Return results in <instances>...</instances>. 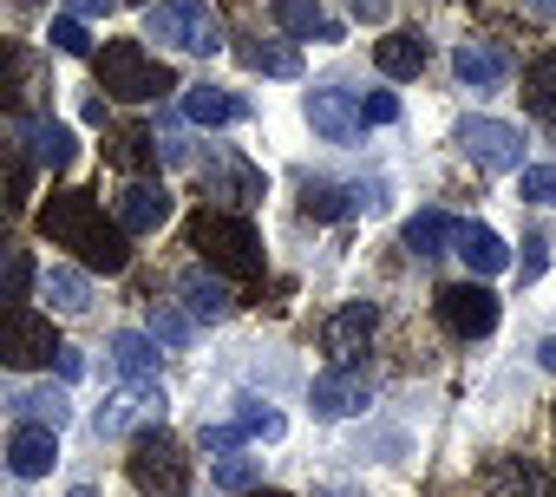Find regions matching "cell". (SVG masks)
I'll return each instance as SVG.
<instances>
[{"mask_svg": "<svg viewBox=\"0 0 556 497\" xmlns=\"http://www.w3.org/2000/svg\"><path fill=\"white\" fill-rule=\"evenodd\" d=\"M367 399H374L367 373L334 367V373H321V380H315V412H321V419H354V412H367Z\"/></svg>", "mask_w": 556, "mask_h": 497, "instance_id": "cell-14", "label": "cell"}, {"mask_svg": "<svg viewBox=\"0 0 556 497\" xmlns=\"http://www.w3.org/2000/svg\"><path fill=\"white\" fill-rule=\"evenodd\" d=\"M255 477H262V458H223L216 464V490H229V497H249Z\"/></svg>", "mask_w": 556, "mask_h": 497, "instance_id": "cell-33", "label": "cell"}, {"mask_svg": "<svg viewBox=\"0 0 556 497\" xmlns=\"http://www.w3.org/2000/svg\"><path fill=\"white\" fill-rule=\"evenodd\" d=\"M517 196L523 203H556V164H523L517 170Z\"/></svg>", "mask_w": 556, "mask_h": 497, "instance_id": "cell-35", "label": "cell"}, {"mask_svg": "<svg viewBox=\"0 0 556 497\" xmlns=\"http://www.w3.org/2000/svg\"><path fill=\"white\" fill-rule=\"evenodd\" d=\"M144 157H157L151 131H118V138H112V164H118V170H138Z\"/></svg>", "mask_w": 556, "mask_h": 497, "instance_id": "cell-36", "label": "cell"}, {"mask_svg": "<svg viewBox=\"0 0 556 497\" xmlns=\"http://www.w3.org/2000/svg\"><path fill=\"white\" fill-rule=\"evenodd\" d=\"M151 341H164V347H190V315L170 308V302H151Z\"/></svg>", "mask_w": 556, "mask_h": 497, "instance_id": "cell-32", "label": "cell"}, {"mask_svg": "<svg viewBox=\"0 0 556 497\" xmlns=\"http://www.w3.org/2000/svg\"><path fill=\"white\" fill-rule=\"evenodd\" d=\"M536 360H543V367H549V373H556V334H549V341H543V347H536Z\"/></svg>", "mask_w": 556, "mask_h": 497, "instance_id": "cell-46", "label": "cell"}, {"mask_svg": "<svg viewBox=\"0 0 556 497\" xmlns=\"http://www.w3.org/2000/svg\"><path fill=\"white\" fill-rule=\"evenodd\" d=\"M268 14H275V27L295 34V40H315V47H334L341 40V21L321 14V0H268Z\"/></svg>", "mask_w": 556, "mask_h": 497, "instance_id": "cell-15", "label": "cell"}, {"mask_svg": "<svg viewBox=\"0 0 556 497\" xmlns=\"http://www.w3.org/2000/svg\"><path fill=\"white\" fill-rule=\"evenodd\" d=\"M361 118L393 125V118H400V99H393V92H367V99H361Z\"/></svg>", "mask_w": 556, "mask_h": 497, "instance_id": "cell-39", "label": "cell"}, {"mask_svg": "<svg viewBox=\"0 0 556 497\" xmlns=\"http://www.w3.org/2000/svg\"><path fill=\"white\" fill-rule=\"evenodd\" d=\"M34 282H40V276H34V256H27L14 235H0V302H21Z\"/></svg>", "mask_w": 556, "mask_h": 497, "instance_id": "cell-28", "label": "cell"}, {"mask_svg": "<svg viewBox=\"0 0 556 497\" xmlns=\"http://www.w3.org/2000/svg\"><path fill=\"white\" fill-rule=\"evenodd\" d=\"M112 360H118V373L131 380L138 406H164V386H157V341H151V334H112Z\"/></svg>", "mask_w": 556, "mask_h": 497, "instance_id": "cell-9", "label": "cell"}, {"mask_svg": "<svg viewBox=\"0 0 556 497\" xmlns=\"http://www.w3.org/2000/svg\"><path fill=\"white\" fill-rule=\"evenodd\" d=\"M53 47H60V53H73V60H86V53H92V34H86V21L60 14V21H53Z\"/></svg>", "mask_w": 556, "mask_h": 497, "instance_id": "cell-37", "label": "cell"}, {"mask_svg": "<svg viewBox=\"0 0 556 497\" xmlns=\"http://www.w3.org/2000/svg\"><path fill=\"white\" fill-rule=\"evenodd\" d=\"M374 328H380V308H374V302H348L341 315L321 321V347H328L334 360H354V354L374 341Z\"/></svg>", "mask_w": 556, "mask_h": 497, "instance_id": "cell-13", "label": "cell"}, {"mask_svg": "<svg viewBox=\"0 0 556 497\" xmlns=\"http://www.w3.org/2000/svg\"><path fill=\"white\" fill-rule=\"evenodd\" d=\"M249 497H289V490H249Z\"/></svg>", "mask_w": 556, "mask_h": 497, "instance_id": "cell-48", "label": "cell"}, {"mask_svg": "<svg viewBox=\"0 0 556 497\" xmlns=\"http://www.w3.org/2000/svg\"><path fill=\"white\" fill-rule=\"evenodd\" d=\"M458 256L471 276H497V269H510V242L491 222H458Z\"/></svg>", "mask_w": 556, "mask_h": 497, "instance_id": "cell-18", "label": "cell"}, {"mask_svg": "<svg viewBox=\"0 0 556 497\" xmlns=\"http://www.w3.org/2000/svg\"><path fill=\"white\" fill-rule=\"evenodd\" d=\"M8 190H14V196L27 190V164H8Z\"/></svg>", "mask_w": 556, "mask_h": 497, "instance_id": "cell-45", "label": "cell"}, {"mask_svg": "<svg viewBox=\"0 0 556 497\" xmlns=\"http://www.w3.org/2000/svg\"><path fill=\"white\" fill-rule=\"evenodd\" d=\"M112 216H118V229H125V235H151V229L170 216V190H164V183H144V177H131V183L118 190Z\"/></svg>", "mask_w": 556, "mask_h": 497, "instance_id": "cell-11", "label": "cell"}, {"mask_svg": "<svg viewBox=\"0 0 556 497\" xmlns=\"http://www.w3.org/2000/svg\"><path fill=\"white\" fill-rule=\"evenodd\" d=\"M21 144H27V157L47 164V170H66V164L79 157V144H73V131H66L60 118H21Z\"/></svg>", "mask_w": 556, "mask_h": 497, "instance_id": "cell-17", "label": "cell"}, {"mask_svg": "<svg viewBox=\"0 0 556 497\" xmlns=\"http://www.w3.org/2000/svg\"><path fill=\"white\" fill-rule=\"evenodd\" d=\"M452 73H458L465 86H497L510 66H504V53H497V47H484V40H465V47L452 53Z\"/></svg>", "mask_w": 556, "mask_h": 497, "instance_id": "cell-24", "label": "cell"}, {"mask_svg": "<svg viewBox=\"0 0 556 497\" xmlns=\"http://www.w3.org/2000/svg\"><path fill=\"white\" fill-rule=\"evenodd\" d=\"M190 248L216 276H262V235L236 209H197L190 216Z\"/></svg>", "mask_w": 556, "mask_h": 497, "instance_id": "cell-2", "label": "cell"}, {"mask_svg": "<svg viewBox=\"0 0 556 497\" xmlns=\"http://www.w3.org/2000/svg\"><path fill=\"white\" fill-rule=\"evenodd\" d=\"M60 354V341H53V321L47 315H34V308H21V302H0V367H47Z\"/></svg>", "mask_w": 556, "mask_h": 497, "instance_id": "cell-6", "label": "cell"}, {"mask_svg": "<svg viewBox=\"0 0 556 497\" xmlns=\"http://www.w3.org/2000/svg\"><path fill=\"white\" fill-rule=\"evenodd\" d=\"M27 8H40V0H27Z\"/></svg>", "mask_w": 556, "mask_h": 497, "instance_id": "cell-49", "label": "cell"}, {"mask_svg": "<svg viewBox=\"0 0 556 497\" xmlns=\"http://www.w3.org/2000/svg\"><path fill=\"white\" fill-rule=\"evenodd\" d=\"M439 321H445L458 341H478V334L497 328V295H491L484 282H452V289H439Z\"/></svg>", "mask_w": 556, "mask_h": 497, "instance_id": "cell-8", "label": "cell"}, {"mask_svg": "<svg viewBox=\"0 0 556 497\" xmlns=\"http://www.w3.org/2000/svg\"><path fill=\"white\" fill-rule=\"evenodd\" d=\"M308 118H315V131L328 138V144H348V138H361V99L348 92V86H321L315 99H308Z\"/></svg>", "mask_w": 556, "mask_h": 497, "instance_id": "cell-12", "label": "cell"}, {"mask_svg": "<svg viewBox=\"0 0 556 497\" xmlns=\"http://www.w3.org/2000/svg\"><path fill=\"white\" fill-rule=\"evenodd\" d=\"M354 21H387V0H354Z\"/></svg>", "mask_w": 556, "mask_h": 497, "instance_id": "cell-44", "label": "cell"}, {"mask_svg": "<svg viewBox=\"0 0 556 497\" xmlns=\"http://www.w3.org/2000/svg\"><path fill=\"white\" fill-rule=\"evenodd\" d=\"M125 471H131V484H138L144 497H184V490H190L184 438H177V432H164V425H151V432H138V438H131Z\"/></svg>", "mask_w": 556, "mask_h": 497, "instance_id": "cell-4", "label": "cell"}, {"mask_svg": "<svg viewBox=\"0 0 556 497\" xmlns=\"http://www.w3.org/2000/svg\"><path fill=\"white\" fill-rule=\"evenodd\" d=\"M236 60H242L249 73H268V79H295V73H302V53L282 47V40H242Z\"/></svg>", "mask_w": 556, "mask_h": 497, "instance_id": "cell-20", "label": "cell"}, {"mask_svg": "<svg viewBox=\"0 0 556 497\" xmlns=\"http://www.w3.org/2000/svg\"><path fill=\"white\" fill-rule=\"evenodd\" d=\"M530 14H543V21H556V0H523Z\"/></svg>", "mask_w": 556, "mask_h": 497, "instance_id": "cell-47", "label": "cell"}, {"mask_svg": "<svg viewBox=\"0 0 556 497\" xmlns=\"http://www.w3.org/2000/svg\"><path fill=\"white\" fill-rule=\"evenodd\" d=\"M14 406H21L34 425H53V432L66 425V393H60V386H34V393H21Z\"/></svg>", "mask_w": 556, "mask_h": 497, "instance_id": "cell-30", "label": "cell"}, {"mask_svg": "<svg viewBox=\"0 0 556 497\" xmlns=\"http://www.w3.org/2000/svg\"><path fill=\"white\" fill-rule=\"evenodd\" d=\"M242 438H249L242 425H203V451H236Z\"/></svg>", "mask_w": 556, "mask_h": 497, "instance_id": "cell-40", "label": "cell"}, {"mask_svg": "<svg viewBox=\"0 0 556 497\" xmlns=\"http://www.w3.org/2000/svg\"><path fill=\"white\" fill-rule=\"evenodd\" d=\"M184 118H190V125H236V118H242V99L223 92V86H190V92H184Z\"/></svg>", "mask_w": 556, "mask_h": 497, "instance_id": "cell-21", "label": "cell"}, {"mask_svg": "<svg viewBox=\"0 0 556 497\" xmlns=\"http://www.w3.org/2000/svg\"><path fill=\"white\" fill-rule=\"evenodd\" d=\"M458 144H465V157H478L484 170H523V131L504 125V118H465V125H458Z\"/></svg>", "mask_w": 556, "mask_h": 497, "instance_id": "cell-7", "label": "cell"}, {"mask_svg": "<svg viewBox=\"0 0 556 497\" xmlns=\"http://www.w3.org/2000/svg\"><path fill=\"white\" fill-rule=\"evenodd\" d=\"M53 458H60V432L53 425H14V438H8V464L21 471V477H47L53 471Z\"/></svg>", "mask_w": 556, "mask_h": 497, "instance_id": "cell-16", "label": "cell"}, {"mask_svg": "<svg viewBox=\"0 0 556 497\" xmlns=\"http://www.w3.org/2000/svg\"><path fill=\"white\" fill-rule=\"evenodd\" d=\"M302 209H308V216H348V209H354V190H341V183H315V177H308Z\"/></svg>", "mask_w": 556, "mask_h": 497, "instance_id": "cell-31", "label": "cell"}, {"mask_svg": "<svg viewBox=\"0 0 556 497\" xmlns=\"http://www.w3.org/2000/svg\"><path fill=\"white\" fill-rule=\"evenodd\" d=\"M53 367H60V380H79V373H86V360H79V347H60V354H53Z\"/></svg>", "mask_w": 556, "mask_h": 497, "instance_id": "cell-42", "label": "cell"}, {"mask_svg": "<svg viewBox=\"0 0 556 497\" xmlns=\"http://www.w3.org/2000/svg\"><path fill=\"white\" fill-rule=\"evenodd\" d=\"M112 8H118V0H66L73 21H99V14H112Z\"/></svg>", "mask_w": 556, "mask_h": 497, "instance_id": "cell-41", "label": "cell"}, {"mask_svg": "<svg viewBox=\"0 0 556 497\" xmlns=\"http://www.w3.org/2000/svg\"><path fill=\"white\" fill-rule=\"evenodd\" d=\"M144 40H164L177 53H216L223 47V21L210 14V0H151Z\"/></svg>", "mask_w": 556, "mask_h": 497, "instance_id": "cell-5", "label": "cell"}, {"mask_svg": "<svg viewBox=\"0 0 556 497\" xmlns=\"http://www.w3.org/2000/svg\"><path fill=\"white\" fill-rule=\"evenodd\" d=\"M131 412H138V399H131V393H112V399L99 406V419H92L99 438H125V432H131Z\"/></svg>", "mask_w": 556, "mask_h": 497, "instance_id": "cell-34", "label": "cell"}, {"mask_svg": "<svg viewBox=\"0 0 556 497\" xmlns=\"http://www.w3.org/2000/svg\"><path fill=\"white\" fill-rule=\"evenodd\" d=\"M236 425H242L249 438H282V412H255V406H249V412H242Z\"/></svg>", "mask_w": 556, "mask_h": 497, "instance_id": "cell-38", "label": "cell"}, {"mask_svg": "<svg viewBox=\"0 0 556 497\" xmlns=\"http://www.w3.org/2000/svg\"><path fill=\"white\" fill-rule=\"evenodd\" d=\"M549 477L530 458H491L484 464V497H543Z\"/></svg>", "mask_w": 556, "mask_h": 497, "instance_id": "cell-19", "label": "cell"}, {"mask_svg": "<svg viewBox=\"0 0 556 497\" xmlns=\"http://www.w3.org/2000/svg\"><path fill=\"white\" fill-rule=\"evenodd\" d=\"M543 263H549V256H543V242H523V263H517V269H523V282H530V276H543Z\"/></svg>", "mask_w": 556, "mask_h": 497, "instance_id": "cell-43", "label": "cell"}, {"mask_svg": "<svg viewBox=\"0 0 556 497\" xmlns=\"http://www.w3.org/2000/svg\"><path fill=\"white\" fill-rule=\"evenodd\" d=\"M203 190L210 196H223V203H236V209H249V203H262V170L255 164H242V157H229V151H216L210 164H203Z\"/></svg>", "mask_w": 556, "mask_h": 497, "instance_id": "cell-10", "label": "cell"}, {"mask_svg": "<svg viewBox=\"0 0 556 497\" xmlns=\"http://www.w3.org/2000/svg\"><path fill=\"white\" fill-rule=\"evenodd\" d=\"M445 242H458V216H445V209H419V216L406 222V248H413V256H439Z\"/></svg>", "mask_w": 556, "mask_h": 497, "instance_id": "cell-27", "label": "cell"}, {"mask_svg": "<svg viewBox=\"0 0 556 497\" xmlns=\"http://www.w3.org/2000/svg\"><path fill=\"white\" fill-rule=\"evenodd\" d=\"M374 66H380L387 79H413V73L426 66V40H419V34H387V40L374 47Z\"/></svg>", "mask_w": 556, "mask_h": 497, "instance_id": "cell-23", "label": "cell"}, {"mask_svg": "<svg viewBox=\"0 0 556 497\" xmlns=\"http://www.w3.org/2000/svg\"><path fill=\"white\" fill-rule=\"evenodd\" d=\"M40 295H47L60 315H86V308H92V282H86V269H66V263L40 276Z\"/></svg>", "mask_w": 556, "mask_h": 497, "instance_id": "cell-22", "label": "cell"}, {"mask_svg": "<svg viewBox=\"0 0 556 497\" xmlns=\"http://www.w3.org/2000/svg\"><path fill=\"white\" fill-rule=\"evenodd\" d=\"M27 73H34L27 47H21V40H0V105H21V92H27Z\"/></svg>", "mask_w": 556, "mask_h": 497, "instance_id": "cell-29", "label": "cell"}, {"mask_svg": "<svg viewBox=\"0 0 556 497\" xmlns=\"http://www.w3.org/2000/svg\"><path fill=\"white\" fill-rule=\"evenodd\" d=\"M92 66H99V86H105L112 99H131V105L177 92V73H170V66H157L138 40H105V53H99Z\"/></svg>", "mask_w": 556, "mask_h": 497, "instance_id": "cell-3", "label": "cell"}, {"mask_svg": "<svg viewBox=\"0 0 556 497\" xmlns=\"http://www.w3.org/2000/svg\"><path fill=\"white\" fill-rule=\"evenodd\" d=\"M184 302H190L197 321H223V315L236 308L229 289H223V276H210V269H190V276H184Z\"/></svg>", "mask_w": 556, "mask_h": 497, "instance_id": "cell-25", "label": "cell"}, {"mask_svg": "<svg viewBox=\"0 0 556 497\" xmlns=\"http://www.w3.org/2000/svg\"><path fill=\"white\" fill-rule=\"evenodd\" d=\"M523 105H530L536 125H556V53L523 66Z\"/></svg>", "mask_w": 556, "mask_h": 497, "instance_id": "cell-26", "label": "cell"}, {"mask_svg": "<svg viewBox=\"0 0 556 497\" xmlns=\"http://www.w3.org/2000/svg\"><path fill=\"white\" fill-rule=\"evenodd\" d=\"M40 229L73 248L86 269H105V276H125L131 269V235L118 229V216H105V203L92 190H53L40 203Z\"/></svg>", "mask_w": 556, "mask_h": 497, "instance_id": "cell-1", "label": "cell"}]
</instances>
